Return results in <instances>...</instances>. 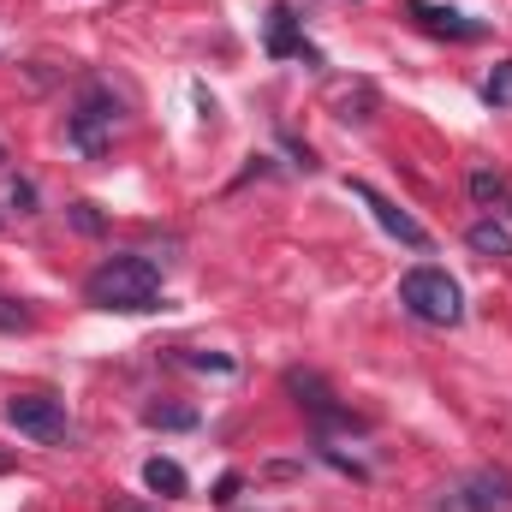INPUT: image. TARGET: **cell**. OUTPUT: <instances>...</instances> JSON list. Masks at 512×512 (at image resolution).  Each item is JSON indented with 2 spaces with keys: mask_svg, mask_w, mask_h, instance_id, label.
I'll return each instance as SVG.
<instances>
[{
  "mask_svg": "<svg viewBox=\"0 0 512 512\" xmlns=\"http://www.w3.org/2000/svg\"><path fill=\"white\" fill-rule=\"evenodd\" d=\"M6 423H12L18 435H30V441H48V447L72 441L66 405H60L54 393H12V399H6Z\"/></svg>",
  "mask_w": 512,
  "mask_h": 512,
  "instance_id": "277c9868",
  "label": "cell"
},
{
  "mask_svg": "<svg viewBox=\"0 0 512 512\" xmlns=\"http://www.w3.org/2000/svg\"><path fill=\"white\" fill-rule=\"evenodd\" d=\"M102 507H108V512H149V507H143V501H131V495H108Z\"/></svg>",
  "mask_w": 512,
  "mask_h": 512,
  "instance_id": "d6986e66",
  "label": "cell"
},
{
  "mask_svg": "<svg viewBox=\"0 0 512 512\" xmlns=\"http://www.w3.org/2000/svg\"><path fill=\"white\" fill-rule=\"evenodd\" d=\"M6 203H12L18 215H36V185H30V179H6Z\"/></svg>",
  "mask_w": 512,
  "mask_h": 512,
  "instance_id": "9a60e30c",
  "label": "cell"
},
{
  "mask_svg": "<svg viewBox=\"0 0 512 512\" xmlns=\"http://www.w3.org/2000/svg\"><path fill=\"white\" fill-rule=\"evenodd\" d=\"M72 221H78V233H102V215H96V203H72Z\"/></svg>",
  "mask_w": 512,
  "mask_h": 512,
  "instance_id": "ac0fdd59",
  "label": "cell"
},
{
  "mask_svg": "<svg viewBox=\"0 0 512 512\" xmlns=\"http://www.w3.org/2000/svg\"><path fill=\"white\" fill-rule=\"evenodd\" d=\"M459 507L465 512H512V471L501 465H483L459 483Z\"/></svg>",
  "mask_w": 512,
  "mask_h": 512,
  "instance_id": "52a82bcc",
  "label": "cell"
},
{
  "mask_svg": "<svg viewBox=\"0 0 512 512\" xmlns=\"http://www.w3.org/2000/svg\"><path fill=\"white\" fill-rule=\"evenodd\" d=\"M268 54H304V60H316V48H304V36H298V24H292V6H274L268 12Z\"/></svg>",
  "mask_w": 512,
  "mask_h": 512,
  "instance_id": "9c48e42d",
  "label": "cell"
},
{
  "mask_svg": "<svg viewBox=\"0 0 512 512\" xmlns=\"http://www.w3.org/2000/svg\"><path fill=\"white\" fill-rule=\"evenodd\" d=\"M239 489H245V477H239V471H227V477L215 483V495H209V501H215V507H233V501H239Z\"/></svg>",
  "mask_w": 512,
  "mask_h": 512,
  "instance_id": "2e32d148",
  "label": "cell"
},
{
  "mask_svg": "<svg viewBox=\"0 0 512 512\" xmlns=\"http://www.w3.org/2000/svg\"><path fill=\"white\" fill-rule=\"evenodd\" d=\"M483 102H489V108H512V60H501V66L483 78Z\"/></svg>",
  "mask_w": 512,
  "mask_h": 512,
  "instance_id": "7c38bea8",
  "label": "cell"
},
{
  "mask_svg": "<svg viewBox=\"0 0 512 512\" xmlns=\"http://www.w3.org/2000/svg\"><path fill=\"white\" fill-rule=\"evenodd\" d=\"M286 393L310 411V423H316V429H364V417H352V411L340 405V393L322 382L316 370H286Z\"/></svg>",
  "mask_w": 512,
  "mask_h": 512,
  "instance_id": "5b68a950",
  "label": "cell"
},
{
  "mask_svg": "<svg viewBox=\"0 0 512 512\" xmlns=\"http://www.w3.org/2000/svg\"><path fill=\"white\" fill-rule=\"evenodd\" d=\"M114 131H120V96H114L108 84H90V90L78 96L72 120H66V143H72L84 161H102L108 143H114Z\"/></svg>",
  "mask_w": 512,
  "mask_h": 512,
  "instance_id": "3957f363",
  "label": "cell"
},
{
  "mask_svg": "<svg viewBox=\"0 0 512 512\" xmlns=\"http://www.w3.org/2000/svg\"><path fill=\"white\" fill-rule=\"evenodd\" d=\"M0 328H30V310L18 298H0Z\"/></svg>",
  "mask_w": 512,
  "mask_h": 512,
  "instance_id": "e0dca14e",
  "label": "cell"
},
{
  "mask_svg": "<svg viewBox=\"0 0 512 512\" xmlns=\"http://www.w3.org/2000/svg\"><path fill=\"white\" fill-rule=\"evenodd\" d=\"M143 489L179 501V495L191 489V477H185V465H173V459H149V465H143Z\"/></svg>",
  "mask_w": 512,
  "mask_h": 512,
  "instance_id": "30bf717a",
  "label": "cell"
},
{
  "mask_svg": "<svg viewBox=\"0 0 512 512\" xmlns=\"http://www.w3.org/2000/svg\"><path fill=\"white\" fill-rule=\"evenodd\" d=\"M471 197H477V203H507V179L489 173V167H477V173H471Z\"/></svg>",
  "mask_w": 512,
  "mask_h": 512,
  "instance_id": "4fadbf2b",
  "label": "cell"
},
{
  "mask_svg": "<svg viewBox=\"0 0 512 512\" xmlns=\"http://www.w3.org/2000/svg\"><path fill=\"white\" fill-rule=\"evenodd\" d=\"M399 304L429 328H459L465 322V292L447 268H405L399 274Z\"/></svg>",
  "mask_w": 512,
  "mask_h": 512,
  "instance_id": "7a4b0ae2",
  "label": "cell"
},
{
  "mask_svg": "<svg viewBox=\"0 0 512 512\" xmlns=\"http://www.w3.org/2000/svg\"><path fill=\"white\" fill-rule=\"evenodd\" d=\"M465 245H471L477 256H495V262H501V256H512V233L501 227V221H477V227L465 233Z\"/></svg>",
  "mask_w": 512,
  "mask_h": 512,
  "instance_id": "8fae6325",
  "label": "cell"
},
{
  "mask_svg": "<svg viewBox=\"0 0 512 512\" xmlns=\"http://www.w3.org/2000/svg\"><path fill=\"white\" fill-rule=\"evenodd\" d=\"M143 423H155V429H191V423H197V411H185V405H149V411H143Z\"/></svg>",
  "mask_w": 512,
  "mask_h": 512,
  "instance_id": "5bb4252c",
  "label": "cell"
},
{
  "mask_svg": "<svg viewBox=\"0 0 512 512\" xmlns=\"http://www.w3.org/2000/svg\"><path fill=\"white\" fill-rule=\"evenodd\" d=\"M346 191H352V197H358V203H364V209H370L376 221H382V233H393L399 245H411V251H429V245H435V239H429V233H423V227H417V221H411V215H405L399 203H393V197H382L376 185H364V179H352Z\"/></svg>",
  "mask_w": 512,
  "mask_h": 512,
  "instance_id": "8992f818",
  "label": "cell"
},
{
  "mask_svg": "<svg viewBox=\"0 0 512 512\" xmlns=\"http://www.w3.org/2000/svg\"><path fill=\"white\" fill-rule=\"evenodd\" d=\"M0 161H6V149H0Z\"/></svg>",
  "mask_w": 512,
  "mask_h": 512,
  "instance_id": "44dd1931",
  "label": "cell"
},
{
  "mask_svg": "<svg viewBox=\"0 0 512 512\" xmlns=\"http://www.w3.org/2000/svg\"><path fill=\"white\" fill-rule=\"evenodd\" d=\"M0 471H12V453H0Z\"/></svg>",
  "mask_w": 512,
  "mask_h": 512,
  "instance_id": "ffe728a7",
  "label": "cell"
},
{
  "mask_svg": "<svg viewBox=\"0 0 512 512\" xmlns=\"http://www.w3.org/2000/svg\"><path fill=\"white\" fill-rule=\"evenodd\" d=\"M84 298L96 310H114V316H143L161 298V268L149 256H108L102 268H90Z\"/></svg>",
  "mask_w": 512,
  "mask_h": 512,
  "instance_id": "6da1fadb",
  "label": "cell"
},
{
  "mask_svg": "<svg viewBox=\"0 0 512 512\" xmlns=\"http://www.w3.org/2000/svg\"><path fill=\"white\" fill-rule=\"evenodd\" d=\"M429 36H453V42H483L489 36V24H477V18H465V12H453V6H435V0H411L405 6Z\"/></svg>",
  "mask_w": 512,
  "mask_h": 512,
  "instance_id": "ba28073f",
  "label": "cell"
}]
</instances>
